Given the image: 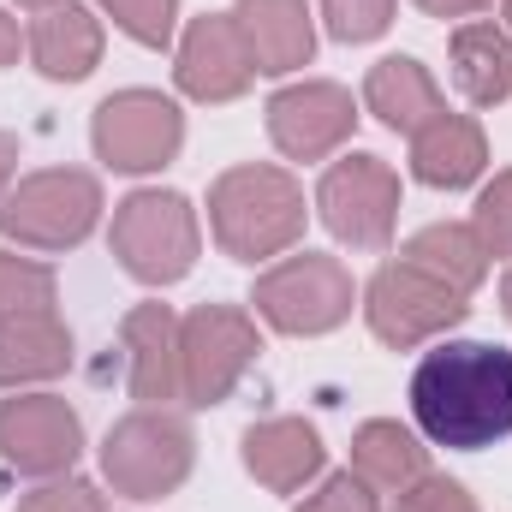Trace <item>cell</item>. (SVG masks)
I'll return each mask as SVG.
<instances>
[{
	"label": "cell",
	"instance_id": "12",
	"mask_svg": "<svg viewBox=\"0 0 512 512\" xmlns=\"http://www.w3.org/2000/svg\"><path fill=\"white\" fill-rule=\"evenodd\" d=\"M352 131H358V102H352V90H340L328 78H304V84H286L268 96V137L292 161H322Z\"/></svg>",
	"mask_w": 512,
	"mask_h": 512
},
{
	"label": "cell",
	"instance_id": "2",
	"mask_svg": "<svg viewBox=\"0 0 512 512\" xmlns=\"http://www.w3.org/2000/svg\"><path fill=\"white\" fill-rule=\"evenodd\" d=\"M304 185L286 167L245 161L209 185V227L233 262H268L304 239Z\"/></svg>",
	"mask_w": 512,
	"mask_h": 512
},
{
	"label": "cell",
	"instance_id": "32",
	"mask_svg": "<svg viewBox=\"0 0 512 512\" xmlns=\"http://www.w3.org/2000/svg\"><path fill=\"white\" fill-rule=\"evenodd\" d=\"M429 18H465V12H483L489 0H417Z\"/></svg>",
	"mask_w": 512,
	"mask_h": 512
},
{
	"label": "cell",
	"instance_id": "33",
	"mask_svg": "<svg viewBox=\"0 0 512 512\" xmlns=\"http://www.w3.org/2000/svg\"><path fill=\"white\" fill-rule=\"evenodd\" d=\"M12 173H18V137H12V131H0V197H6Z\"/></svg>",
	"mask_w": 512,
	"mask_h": 512
},
{
	"label": "cell",
	"instance_id": "22",
	"mask_svg": "<svg viewBox=\"0 0 512 512\" xmlns=\"http://www.w3.org/2000/svg\"><path fill=\"white\" fill-rule=\"evenodd\" d=\"M453 84L465 90V102L495 108L512 96V36L501 24H459L453 30Z\"/></svg>",
	"mask_w": 512,
	"mask_h": 512
},
{
	"label": "cell",
	"instance_id": "18",
	"mask_svg": "<svg viewBox=\"0 0 512 512\" xmlns=\"http://www.w3.org/2000/svg\"><path fill=\"white\" fill-rule=\"evenodd\" d=\"M489 167V137L471 114H441L411 137V173L435 191H465Z\"/></svg>",
	"mask_w": 512,
	"mask_h": 512
},
{
	"label": "cell",
	"instance_id": "8",
	"mask_svg": "<svg viewBox=\"0 0 512 512\" xmlns=\"http://www.w3.org/2000/svg\"><path fill=\"white\" fill-rule=\"evenodd\" d=\"M256 352H262L256 322L239 304H197L179 322V382H185V399L203 405V411L233 399V387L245 382Z\"/></svg>",
	"mask_w": 512,
	"mask_h": 512
},
{
	"label": "cell",
	"instance_id": "29",
	"mask_svg": "<svg viewBox=\"0 0 512 512\" xmlns=\"http://www.w3.org/2000/svg\"><path fill=\"white\" fill-rule=\"evenodd\" d=\"M292 512H382V501H376V489L358 471H340V477H328L310 501H298Z\"/></svg>",
	"mask_w": 512,
	"mask_h": 512
},
{
	"label": "cell",
	"instance_id": "9",
	"mask_svg": "<svg viewBox=\"0 0 512 512\" xmlns=\"http://www.w3.org/2000/svg\"><path fill=\"white\" fill-rule=\"evenodd\" d=\"M316 209L328 221V233L352 251H387L393 221H399V173L382 155H346L322 173L316 185Z\"/></svg>",
	"mask_w": 512,
	"mask_h": 512
},
{
	"label": "cell",
	"instance_id": "19",
	"mask_svg": "<svg viewBox=\"0 0 512 512\" xmlns=\"http://www.w3.org/2000/svg\"><path fill=\"white\" fill-rule=\"evenodd\" d=\"M364 102H370V114H376L387 131H405V137H417L429 120L447 114L441 84H435L429 66L411 60V54H387V60L370 66V78H364Z\"/></svg>",
	"mask_w": 512,
	"mask_h": 512
},
{
	"label": "cell",
	"instance_id": "16",
	"mask_svg": "<svg viewBox=\"0 0 512 512\" xmlns=\"http://www.w3.org/2000/svg\"><path fill=\"white\" fill-rule=\"evenodd\" d=\"M233 24L251 48V66L268 78H286V72L310 66V54H316V24H310L304 0H239Z\"/></svg>",
	"mask_w": 512,
	"mask_h": 512
},
{
	"label": "cell",
	"instance_id": "20",
	"mask_svg": "<svg viewBox=\"0 0 512 512\" xmlns=\"http://www.w3.org/2000/svg\"><path fill=\"white\" fill-rule=\"evenodd\" d=\"M66 370H72V334H66V322L54 310L0 322V387L54 382Z\"/></svg>",
	"mask_w": 512,
	"mask_h": 512
},
{
	"label": "cell",
	"instance_id": "25",
	"mask_svg": "<svg viewBox=\"0 0 512 512\" xmlns=\"http://www.w3.org/2000/svg\"><path fill=\"white\" fill-rule=\"evenodd\" d=\"M108 18L143 48H167L179 30V0H102Z\"/></svg>",
	"mask_w": 512,
	"mask_h": 512
},
{
	"label": "cell",
	"instance_id": "11",
	"mask_svg": "<svg viewBox=\"0 0 512 512\" xmlns=\"http://www.w3.org/2000/svg\"><path fill=\"white\" fill-rule=\"evenodd\" d=\"M84 453V423L60 393L0 399V459L24 477H66Z\"/></svg>",
	"mask_w": 512,
	"mask_h": 512
},
{
	"label": "cell",
	"instance_id": "23",
	"mask_svg": "<svg viewBox=\"0 0 512 512\" xmlns=\"http://www.w3.org/2000/svg\"><path fill=\"white\" fill-rule=\"evenodd\" d=\"M405 262H417L423 274H435V280H447L453 292H477L483 286V274H489V251H483V239H477V227H465V221H435V227H423V233H411L405 239Z\"/></svg>",
	"mask_w": 512,
	"mask_h": 512
},
{
	"label": "cell",
	"instance_id": "7",
	"mask_svg": "<svg viewBox=\"0 0 512 512\" xmlns=\"http://www.w3.org/2000/svg\"><path fill=\"white\" fill-rule=\"evenodd\" d=\"M471 316V298L465 292H453L447 280H435V274H423L417 262H382L376 274H370V286H364V322H370V334L393 346V352H411V346H423V340H441L447 328H459Z\"/></svg>",
	"mask_w": 512,
	"mask_h": 512
},
{
	"label": "cell",
	"instance_id": "3",
	"mask_svg": "<svg viewBox=\"0 0 512 512\" xmlns=\"http://www.w3.org/2000/svg\"><path fill=\"white\" fill-rule=\"evenodd\" d=\"M191 465H197V435L167 405H143V411L120 417L102 441V471H108L114 495H126V501L173 495L191 477Z\"/></svg>",
	"mask_w": 512,
	"mask_h": 512
},
{
	"label": "cell",
	"instance_id": "21",
	"mask_svg": "<svg viewBox=\"0 0 512 512\" xmlns=\"http://www.w3.org/2000/svg\"><path fill=\"white\" fill-rule=\"evenodd\" d=\"M352 471H358L376 495H405L417 477H429V453H423V441H417L405 423L370 417V423H358V435H352Z\"/></svg>",
	"mask_w": 512,
	"mask_h": 512
},
{
	"label": "cell",
	"instance_id": "35",
	"mask_svg": "<svg viewBox=\"0 0 512 512\" xmlns=\"http://www.w3.org/2000/svg\"><path fill=\"white\" fill-rule=\"evenodd\" d=\"M507 36H512V0H507Z\"/></svg>",
	"mask_w": 512,
	"mask_h": 512
},
{
	"label": "cell",
	"instance_id": "4",
	"mask_svg": "<svg viewBox=\"0 0 512 512\" xmlns=\"http://www.w3.org/2000/svg\"><path fill=\"white\" fill-rule=\"evenodd\" d=\"M352 268L340 256L322 251H298L286 262H274L268 274H256V316L274 328V334H292V340H310V334H334L346 316H352Z\"/></svg>",
	"mask_w": 512,
	"mask_h": 512
},
{
	"label": "cell",
	"instance_id": "24",
	"mask_svg": "<svg viewBox=\"0 0 512 512\" xmlns=\"http://www.w3.org/2000/svg\"><path fill=\"white\" fill-rule=\"evenodd\" d=\"M36 310H54V268L0 251V322L36 316Z\"/></svg>",
	"mask_w": 512,
	"mask_h": 512
},
{
	"label": "cell",
	"instance_id": "17",
	"mask_svg": "<svg viewBox=\"0 0 512 512\" xmlns=\"http://www.w3.org/2000/svg\"><path fill=\"white\" fill-rule=\"evenodd\" d=\"M239 453H245V471L262 489H274V495L304 489L322 471V459H328L316 423H304V417H262V423H251Z\"/></svg>",
	"mask_w": 512,
	"mask_h": 512
},
{
	"label": "cell",
	"instance_id": "5",
	"mask_svg": "<svg viewBox=\"0 0 512 512\" xmlns=\"http://www.w3.org/2000/svg\"><path fill=\"white\" fill-rule=\"evenodd\" d=\"M114 256L131 280L143 286H173L191 274L197 262V209L179 191H131L126 203H114Z\"/></svg>",
	"mask_w": 512,
	"mask_h": 512
},
{
	"label": "cell",
	"instance_id": "34",
	"mask_svg": "<svg viewBox=\"0 0 512 512\" xmlns=\"http://www.w3.org/2000/svg\"><path fill=\"white\" fill-rule=\"evenodd\" d=\"M501 310H507V322H512V268H507V280H501Z\"/></svg>",
	"mask_w": 512,
	"mask_h": 512
},
{
	"label": "cell",
	"instance_id": "26",
	"mask_svg": "<svg viewBox=\"0 0 512 512\" xmlns=\"http://www.w3.org/2000/svg\"><path fill=\"white\" fill-rule=\"evenodd\" d=\"M471 227H477V239H483V251L489 256H512V167L483 185Z\"/></svg>",
	"mask_w": 512,
	"mask_h": 512
},
{
	"label": "cell",
	"instance_id": "28",
	"mask_svg": "<svg viewBox=\"0 0 512 512\" xmlns=\"http://www.w3.org/2000/svg\"><path fill=\"white\" fill-rule=\"evenodd\" d=\"M18 512H108L102 501V489L96 483H84V477H48L42 489H30Z\"/></svg>",
	"mask_w": 512,
	"mask_h": 512
},
{
	"label": "cell",
	"instance_id": "15",
	"mask_svg": "<svg viewBox=\"0 0 512 512\" xmlns=\"http://www.w3.org/2000/svg\"><path fill=\"white\" fill-rule=\"evenodd\" d=\"M24 42H30V60H36L42 78L78 84V78H90L96 60H102V18H96L84 0H48V6H36Z\"/></svg>",
	"mask_w": 512,
	"mask_h": 512
},
{
	"label": "cell",
	"instance_id": "31",
	"mask_svg": "<svg viewBox=\"0 0 512 512\" xmlns=\"http://www.w3.org/2000/svg\"><path fill=\"white\" fill-rule=\"evenodd\" d=\"M18 48H24L18 18H6V6H0V72H6V66H18Z\"/></svg>",
	"mask_w": 512,
	"mask_h": 512
},
{
	"label": "cell",
	"instance_id": "27",
	"mask_svg": "<svg viewBox=\"0 0 512 512\" xmlns=\"http://www.w3.org/2000/svg\"><path fill=\"white\" fill-rule=\"evenodd\" d=\"M322 18L334 42H376L393 24V0H322Z\"/></svg>",
	"mask_w": 512,
	"mask_h": 512
},
{
	"label": "cell",
	"instance_id": "36",
	"mask_svg": "<svg viewBox=\"0 0 512 512\" xmlns=\"http://www.w3.org/2000/svg\"><path fill=\"white\" fill-rule=\"evenodd\" d=\"M18 6H48V0H18Z\"/></svg>",
	"mask_w": 512,
	"mask_h": 512
},
{
	"label": "cell",
	"instance_id": "1",
	"mask_svg": "<svg viewBox=\"0 0 512 512\" xmlns=\"http://www.w3.org/2000/svg\"><path fill=\"white\" fill-rule=\"evenodd\" d=\"M411 417L435 447H495L512 435V352L489 340H447L411 376Z\"/></svg>",
	"mask_w": 512,
	"mask_h": 512
},
{
	"label": "cell",
	"instance_id": "30",
	"mask_svg": "<svg viewBox=\"0 0 512 512\" xmlns=\"http://www.w3.org/2000/svg\"><path fill=\"white\" fill-rule=\"evenodd\" d=\"M393 512H477V501L453 483V477H417L405 495H393Z\"/></svg>",
	"mask_w": 512,
	"mask_h": 512
},
{
	"label": "cell",
	"instance_id": "13",
	"mask_svg": "<svg viewBox=\"0 0 512 512\" xmlns=\"http://www.w3.org/2000/svg\"><path fill=\"white\" fill-rule=\"evenodd\" d=\"M173 78L191 102H239L251 90L256 66L251 48L233 24V12H203L185 24L179 36V60H173Z\"/></svg>",
	"mask_w": 512,
	"mask_h": 512
},
{
	"label": "cell",
	"instance_id": "6",
	"mask_svg": "<svg viewBox=\"0 0 512 512\" xmlns=\"http://www.w3.org/2000/svg\"><path fill=\"white\" fill-rule=\"evenodd\" d=\"M96 221H102V185L78 167H42L18 179V191H6L0 203L6 239L30 251H72L96 233Z\"/></svg>",
	"mask_w": 512,
	"mask_h": 512
},
{
	"label": "cell",
	"instance_id": "14",
	"mask_svg": "<svg viewBox=\"0 0 512 512\" xmlns=\"http://www.w3.org/2000/svg\"><path fill=\"white\" fill-rule=\"evenodd\" d=\"M120 340H126V387L137 405L185 399V382H179V316L167 304L126 310Z\"/></svg>",
	"mask_w": 512,
	"mask_h": 512
},
{
	"label": "cell",
	"instance_id": "10",
	"mask_svg": "<svg viewBox=\"0 0 512 512\" xmlns=\"http://www.w3.org/2000/svg\"><path fill=\"white\" fill-rule=\"evenodd\" d=\"M90 143L96 161H108L114 173H155L179 155L185 114L161 90H114L90 120Z\"/></svg>",
	"mask_w": 512,
	"mask_h": 512
}]
</instances>
